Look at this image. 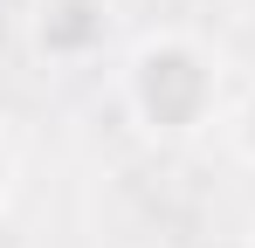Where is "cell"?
Masks as SVG:
<instances>
[{"instance_id": "6da1fadb", "label": "cell", "mask_w": 255, "mask_h": 248, "mask_svg": "<svg viewBox=\"0 0 255 248\" xmlns=\"http://www.w3.org/2000/svg\"><path fill=\"white\" fill-rule=\"evenodd\" d=\"M118 104L152 145H193L228 118V62L193 28H145L118 55Z\"/></svg>"}, {"instance_id": "7a4b0ae2", "label": "cell", "mask_w": 255, "mask_h": 248, "mask_svg": "<svg viewBox=\"0 0 255 248\" xmlns=\"http://www.w3.org/2000/svg\"><path fill=\"white\" fill-rule=\"evenodd\" d=\"M21 41L28 55L69 76V69H97L118 48V0H28L21 14Z\"/></svg>"}, {"instance_id": "3957f363", "label": "cell", "mask_w": 255, "mask_h": 248, "mask_svg": "<svg viewBox=\"0 0 255 248\" xmlns=\"http://www.w3.org/2000/svg\"><path fill=\"white\" fill-rule=\"evenodd\" d=\"M221 131H228V145H235V159L255 165V83L228 104V118H221Z\"/></svg>"}, {"instance_id": "277c9868", "label": "cell", "mask_w": 255, "mask_h": 248, "mask_svg": "<svg viewBox=\"0 0 255 248\" xmlns=\"http://www.w3.org/2000/svg\"><path fill=\"white\" fill-rule=\"evenodd\" d=\"M14 193V145H7V124H0V207Z\"/></svg>"}, {"instance_id": "5b68a950", "label": "cell", "mask_w": 255, "mask_h": 248, "mask_svg": "<svg viewBox=\"0 0 255 248\" xmlns=\"http://www.w3.org/2000/svg\"><path fill=\"white\" fill-rule=\"evenodd\" d=\"M249 248H255V228H249Z\"/></svg>"}]
</instances>
